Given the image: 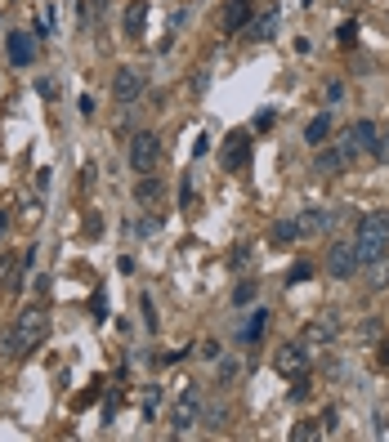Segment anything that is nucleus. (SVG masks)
Wrapping results in <instances>:
<instances>
[{
    "label": "nucleus",
    "mask_w": 389,
    "mask_h": 442,
    "mask_svg": "<svg viewBox=\"0 0 389 442\" xmlns=\"http://www.w3.org/2000/svg\"><path fill=\"white\" fill-rule=\"evenodd\" d=\"M45 335H50V313L32 304V308H23L18 313V322H13V331L5 339V349H9V358H27L32 349L45 344Z\"/></svg>",
    "instance_id": "f257e3e1"
},
{
    "label": "nucleus",
    "mask_w": 389,
    "mask_h": 442,
    "mask_svg": "<svg viewBox=\"0 0 389 442\" xmlns=\"http://www.w3.org/2000/svg\"><path fill=\"white\" fill-rule=\"evenodd\" d=\"M354 246H358V260L371 264L389 255V210H367L354 228Z\"/></svg>",
    "instance_id": "f03ea898"
},
{
    "label": "nucleus",
    "mask_w": 389,
    "mask_h": 442,
    "mask_svg": "<svg viewBox=\"0 0 389 442\" xmlns=\"http://www.w3.org/2000/svg\"><path fill=\"white\" fill-rule=\"evenodd\" d=\"M157 161H161V139L152 130L130 134V170H134V175H152Z\"/></svg>",
    "instance_id": "7ed1b4c3"
},
{
    "label": "nucleus",
    "mask_w": 389,
    "mask_h": 442,
    "mask_svg": "<svg viewBox=\"0 0 389 442\" xmlns=\"http://www.w3.org/2000/svg\"><path fill=\"white\" fill-rule=\"evenodd\" d=\"M309 366H313L309 344H282L273 353V371H277V376H286V380H304V376H309Z\"/></svg>",
    "instance_id": "20e7f679"
},
{
    "label": "nucleus",
    "mask_w": 389,
    "mask_h": 442,
    "mask_svg": "<svg viewBox=\"0 0 389 442\" xmlns=\"http://www.w3.org/2000/svg\"><path fill=\"white\" fill-rule=\"evenodd\" d=\"M327 273L336 281H354L363 273V260H358V246L354 241H336V246L327 250Z\"/></svg>",
    "instance_id": "39448f33"
},
{
    "label": "nucleus",
    "mask_w": 389,
    "mask_h": 442,
    "mask_svg": "<svg viewBox=\"0 0 389 442\" xmlns=\"http://www.w3.org/2000/svg\"><path fill=\"white\" fill-rule=\"evenodd\" d=\"M197 420H202V384H188V389L175 397V416H170L175 438H179V434H188Z\"/></svg>",
    "instance_id": "423d86ee"
},
{
    "label": "nucleus",
    "mask_w": 389,
    "mask_h": 442,
    "mask_svg": "<svg viewBox=\"0 0 389 442\" xmlns=\"http://www.w3.org/2000/svg\"><path fill=\"white\" fill-rule=\"evenodd\" d=\"M144 72H139L134 63H121L117 67V76H112V94H117V103H139V94H144Z\"/></svg>",
    "instance_id": "0eeeda50"
},
{
    "label": "nucleus",
    "mask_w": 389,
    "mask_h": 442,
    "mask_svg": "<svg viewBox=\"0 0 389 442\" xmlns=\"http://www.w3.org/2000/svg\"><path fill=\"white\" fill-rule=\"evenodd\" d=\"M340 339V318L336 313H323V318H313L309 326H304V344L309 349H327Z\"/></svg>",
    "instance_id": "6e6552de"
},
{
    "label": "nucleus",
    "mask_w": 389,
    "mask_h": 442,
    "mask_svg": "<svg viewBox=\"0 0 389 442\" xmlns=\"http://www.w3.org/2000/svg\"><path fill=\"white\" fill-rule=\"evenodd\" d=\"M313 175H323V179H340L344 175V165H349V156H344V148H313Z\"/></svg>",
    "instance_id": "1a4fd4ad"
},
{
    "label": "nucleus",
    "mask_w": 389,
    "mask_h": 442,
    "mask_svg": "<svg viewBox=\"0 0 389 442\" xmlns=\"http://www.w3.org/2000/svg\"><path fill=\"white\" fill-rule=\"evenodd\" d=\"M246 161H251V134L238 130V134H228L224 152H219V165H224V170H242Z\"/></svg>",
    "instance_id": "9d476101"
},
{
    "label": "nucleus",
    "mask_w": 389,
    "mask_h": 442,
    "mask_svg": "<svg viewBox=\"0 0 389 442\" xmlns=\"http://www.w3.org/2000/svg\"><path fill=\"white\" fill-rule=\"evenodd\" d=\"M349 139H354L363 152L385 156V144H381V134H376V121H354V125H349Z\"/></svg>",
    "instance_id": "9b49d317"
},
{
    "label": "nucleus",
    "mask_w": 389,
    "mask_h": 442,
    "mask_svg": "<svg viewBox=\"0 0 389 442\" xmlns=\"http://www.w3.org/2000/svg\"><path fill=\"white\" fill-rule=\"evenodd\" d=\"M166 197V183L161 179H152V175H139V183H134V202L144 206V210H152Z\"/></svg>",
    "instance_id": "f8f14e48"
},
{
    "label": "nucleus",
    "mask_w": 389,
    "mask_h": 442,
    "mask_svg": "<svg viewBox=\"0 0 389 442\" xmlns=\"http://www.w3.org/2000/svg\"><path fill=\"white\" fill-rule=\"evenodd\" d=\"M251 0H228V5H224V18H219V23H224V32H242V27L246 23H251Z\"/></svg>",
    "instance_id": "ddd939ff"
},
{
    "label": "nucleus",
    "mask_w": 389,
    "mask_h": 442,
    "mask_svg": "<svg viewBox=\"0 0 389 442\" xmlns=\"http://www.w3.org/2000/svg\"><path fill=\"white\" fill-rule=\"evenodd\" d=\"M5 50H9V63L13 67H32V40H27V32H9L5 36Z\"/></svg>",
    "instance_id": "4468645a"
},
{
    "label": "nucleus",
    "mask_w": 389,
    "mask_h": 442,
    "mask_svg": "<svg viewBox=\"0 0 389 442\" xmlns=\"http://www.w3.org/2000/svg\"><path fill=\"white\" fill-rule=\"evenodd\" d=\"M264 326H269V308H255L251 318L242 322V331H238V339L242 344H260V335H264Z\"/></svg>",
    "instance_id": "2eb2a0df"
},
{
    "label": "nucleus",
    "mask_w": 389,
    "mask_h": 442,
    "mask_svg": "<svg viewBox=\"0 0 389 442\" xmlns=\"http://www.w3.org/2000/svg\"><path fill=\"white\" fill-rule=\"evenodd\" d=\"M327 139H331V117L323 112V117H313L309 125H304V144H309V148H323Z\"/></svg>",
    "instance_id": "dca6fc26"
},
{
    "label": "nucleus",
    "mask_w": 389,
    "mask_h": 442,
    "mask_svg": "<svg viewBox=\"0 0 389 442\" xmlns=\"http://www.w3.org/2000/svg\"><path fill=\"white\" fill-rule=\"evenodd\" d=\"M367 268V286L371 291H385L389 286V255H381V260H371V264H363Z\"/></svg>",
    "instance_id": "f3484780"
},
{
    "label": "nucleus",
    "mask_w": 389,
    "mask_h": 442,
    "mask_svg": "<svg viewBox=\"0 0 389 442\" xmlns=\"http://www.w3.org/2000/svg\"><path fill=\"white\" fill-rule=\"evenodd\" d=\"M144 23H148V5H144V0H134V5L126 9V23H121V27H126V36L134 40L139 32H144Z\"/></svg>",
    "instance_id": "a211bd4d"
},
{
    "label": "nucleus",
    "mask_w": 389,
    "mask_h": 442,
    "mask_svg": "<svg viewBox=\"0 0 389 442\" xmlns=\"http://www.w3.org/2000/svg\"><path fill=\"white\" fill-rule=\"evenodd\" d=\"M300 219H282V223H273V246H291V241H300Z\"/></svg>",
    "instance_id": "6ab92c4d"
},
{
    "label": "nucleus",
    "mask_w": 389,
    "mask_h": 442,
    "mask_svg": "<svg viewBox=\"0 0 389 442\" xmlns=\"http://www.w3.org/2000/svg\"><path fill=\"white\" fill-rule=\"evenodd\" d=\"M277 23H282V13H277V9H269V13H264V18H260L255 27H246V32H251V40H269V36L277 32Z\"/></svg>",
    "instance_id": "aec40b11"
},
{
    "label": "nucleus",
    "mask_w": 389,
    "mask_h": 442,
    "mask_svg": "<svg viewBox=\"0 0 389 442\" xmlns=\"http://www.w3.org/2000/svg\"><path fill=\"white\" fill-rule=\"evenodd\" d=\"M296 219H300V233H304V237L331 223V215H323V210H304V215H296Z\"/></svg>",
    "instance_id": "412c9836"
},
{
    "label": "nucleus",
    "mask_w": 389,
    "mask_h": 442,
    "mask_svg": "<svg viewBox=\"0 0 389 442\" xmlns=\"http://www.w3.org/2000/svg\"><path fill=\"white\" fill-rule=\"evenodd\" d=\"M255 295H260V281H251V277H246V281H238V291H233V304H238V308H246Z\"/></svg>",
    "instance_id": "4be33fe9"
},
{
    "label": "nucleus",
    "mask_w": 389,
    "mask_h": 442,
    "mask_svg": "<svg viewBox=\"0 0 389 442\" xmlns=\"http://www.w3.org/2000/svg\"><path fill=\"white\" fill-rule=\"evenodd\" d=\"M291 438H296V442H313V438H323V424H318V420H300L296 429H291Z\"/></svg>",
    "instance_id": "5701e85b"
},
{
    "label": "nucleus",
    "mask_w": 389,
    "mask_h": 442,
    "mask_svg": "<svg viewBox=\"0 0 389 442\" xmlns=\"http://www.w3.org/2000/svg\"><path fill=\"white\" fill-rule=\"evenodd\" d=\"M0 286H5V291H13V286H18V264H13L9 255L0 260Z\"/></svg>",
    "instance_id": "b1692460"
},
{
    "label": "nucleus",
    "mask_w": 389,
    "mask_h": 442,
    "mask_svg": "<svg viewBox=\"0 0 389 442\" xmlns=\"http://www.w3.org/2000/svg\"><path fill=\"white\" fill-rule=\"evenodd\" d=\"M309 277H313V264H309V260L291 264V273H286V281H291V286H300V281H309Z\"/></svg>",
    "instance_id": "393cba45"
},
{
    "label": "nucleus",
    "mask_w": 389,
    "mask_h": 442,
    "mask_svg": "<svg viewBox=\"0 0 389 442\" xmlns=\"http://www.w3.org/2000/svg\"><path fill=\"white\" fill-rule=\"evenodd\" d=\"M336 40H340V45H344V50H349V45H358V23H340V32H336Z\"/></svg>",
    "instance_id": "a878e982"
},
{
    "label": "nucleus",
    "mask_w": 389,
    "mask_h": 442,
    "mask_svg": "<svg viewBox=\"0 0 389 442\" xmlns=\"http://www.w3.org/2000/svg\"><path fill=\"white\" fill-rule=\"evenodd\" d=\"M139 304H144V326H148V331H157V326H161V318H157V308H152V299L144 295Z\"/></svg>",
    "instance_id": "bb28decb"
},
{
    "label": "nucleus",
    "mask_w": 389,
    "mask_h": 442,
    "mask_svg": "<svg viewBox=\"0 0 389 442\" xmlns=\"http://www.w3.org/2000/svg\"><path fill=\"white\" fill-rule=\"evenodd\" d=\"M161 407V384H148L144 389V411H157Z\"/></svg>",
    "instance_id": "cd10ccee"
},
{
    "label": "nucleus",
    "mask_w": 389,
    "mask_h": 442,
    "mask_svg": "<svg viewBox=\"0 0 389 442\" xmlns=\"http://www.w3.org/2000/svg\"><path fill=\"white\" fill-rule=\"evenodd\" d=\"M246 260H251V241H242V246H233V255H228V264H233V268H242Z\"/></svg>",
    "instance_id": "c85d7f7f"
},
{
    "label": "nucleus",
    "mask_w": 389,
    "mask_h": 442,
    "mask_svg": "<svg viewBox=\"0 0 389 442\" xmlns=\"http://www.w3.org/2000/svg\"><path fill=\"white\" fill-rule=\"evenodd\" d=\"M336 420H340V411L327 407V411H323V434H336Z\"/></svg>",
    "instance_id": "c756f323"
},
{
    "label": "nucleus",
    "mask_w": 389,
    "mask_h": 442,
    "mask_svg": "<svg viewBox=\"0 0 389 442\" xmlns=\"http://www.w3.org/2000/svg\"><path fill=\"white\" fill-rule=\"evenodd\" d=\"M206 429H219V424H224V407H215V411H206Z\"/></svg>",
    "instance_id": "7c9ffc66"
},
{
    "label": "nucleus",
    "mask_w": 389,
    "mask_h": 442,
    "mask_svg": "<svg viewBox=\"0 0 389 442\" xmlns=\"http://www.w3.org/2000/svg\"><path fill=\"white\" fill-rule=\"evenodd\" d=\"M99 389H103V384H99V380H94V384H90V389H86V393H81V397H76V407H90V402H94V397H99Z\"/></svg>",
    "instance_id": "2f4dec72"
},
{
    "label": "nucleus",
    "mask_w": 389,
    "mask_h": 442,
    "mask_svg": "<svg viewBox=\"0 0 389 442\" xmlns=\"http://www.w3.org/2000/svg\"><path fill=\"white\" fill-rule=\"evenodd\" d=\"M304 397H309V384L296 380V389H291V402H304Z\"/></svg>",
    "instance_id": "473e14b6"
},
{
    "label": "nucleus",
    "mask_w": 389,
    "mask_h": 442,
    "mask_svg": "<svg viewBox=\"0 0 389 442\" xmlns=\"http://www.w3.org/2000/svg\"><path fill=\"white\" fill-rule=\"evenodd\" d=\"M327 98H331V103H340V98H344V85L331 81V85H327Z\"/></svg>",
    "instance_id": "72a5a7b5"
},
{
    "label": "nucleus",
    "mask_w": 389,
    "mask_h": 442,
    "mask_svg": "<svg viewBox=\"0 0 389 442\" xmlns=\"http://www.w3.org/2000/svg\"><path fill=\"white\" fill-rule=\"evenodd\" d=\"M90 308H94V318L103 322V313H108V299H103V295H94V299H90Z\"/></svg>",
    "instance_id": "f704fd0d"
},
{
    "label": "nucleus",
    "mask_w": 389,
    "mask_h": 442,
    "mask_svg": "<svg viewBox=\"0 0 389 442\" xmlns=\"http://www.w3.org/2000/svg\"><path fill=\"white\" fill-rule=\"evenodd\" d=\"M202 358H206V362L219 358V344H215V339H206V344H202Z\"/></svg>",
    "instance_id": "c9c22d12"
},
{
    "label": "nucleus",
    "mask_w": 389,
    "mask_h": 442,
    "mask_svg": "<svg viewBox=\"0 0 389 442\" xmlns=\"http://www.w3.org/2000/svg\"><path fill=\"white\" fill-rule=\"evenodd\" d=\"M134 233H139V237H148V233H157V219H144V223H134Z\"/></svg>",
    "instance_id": "e433bc0d"
},
{
    "label": "nucleus",
    "mask_w": 389,
    "mask_h": 442,
    "mask_svg": "<svg viewBox=\"0 0 389 442\" xmlns=\"http://www.w3.org/2000/svg\"><path fill=\"white\" fill-rule=\"evenodd\" d=\"M376 362H381V366H389V339H381V349H376Z\"/></svg>",
    "instance_id": "4c0bfd02"
},
{
    "label": "nucleus",
    "mask_w": 389,
    "mask_h": 442,
    "mask_svg": "<svg viewBox=\"0 0 389 442\" xmlns=\"http://www.w3.org/2000/svg\"><path fill=\"white\" fill-rule=\"evenodd\" d=\"M5 228H9V219H5V210H0V237H5Z\"/></svg>",
    "instance_id": "58836bf2"
},
{
    "label": "nucleus",
    "mask_w": 389,
    "mask_h": 442,
    "mask_svg": "<svg viewBox=\"0 0 389 442\" xmlns=\"http://www.w3.org/2000/svg\"><path fill=\"white\" fill-rule=\"evenodd\" d=\"M385 156H389V148H385Z\"/></svg>",
    "instance_id": "ea45409f"
}]
</instances>
